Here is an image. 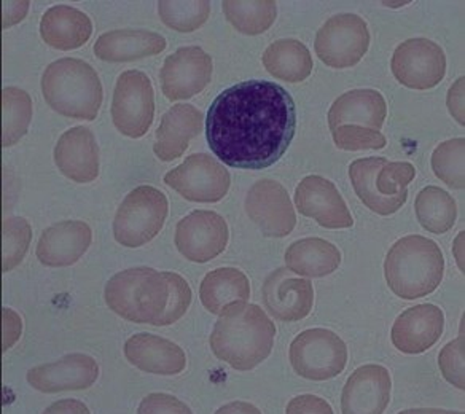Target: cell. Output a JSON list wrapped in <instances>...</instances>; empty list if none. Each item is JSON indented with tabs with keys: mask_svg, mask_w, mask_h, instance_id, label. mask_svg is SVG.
I'll return each instance as SVG.
<instances>
[{
	"mask_svg": "<svg viewBox=\"0 0 465 414\" xmlns=\"http://www.w3.org/2000/svg\"><path fill=\"white\" fill-rule=\"evenodd\" d=\"M295 130L297 109L291 93L268 80L232 84L207 111V143L232 168H270L291 147Z\"/></svg>",
	"mask_w": 465,
	"mask_h": 414,
	"instance_id": "obj_1",
	"label": "cell"
},
{
	"mask_svg": "<svg viewBox=\"0 0 465 414\" xmlns=\"http://www.w3.org/2000/svg\"><path fill=\"white\" fill-rule=\"evenodd\" d=\"M276 325L259 304L226 306L209 338L213 356L238 371H251L272 356Z\"/></svg>",
	"mask_w": 465,
	"mask_h": 414,
	"instance_id": "obj_2",
	"label": "cell"
},
{
	"mask_svg": "<svg viewBox=\"0 0 465 414\" xmlns=\"http://www.w3.org/2000/svg\"><path fill=\"white\" fill-rule=\"evenodd\" d=\"M445 274V257L435 241L411 234L389 249L384 278L394 295L418 300L439 289Z\"/></svg>",
	"mask_w": 465,
	"mask_h": 414,
	"instance_id": "obj_3",
	"label": "cell"
},
{
	"mask_svg": "<svg viewBox=\"0 0 465 414\" xmlns=\"http://www.w3.org/2000/svg\"><path fill=\"white\" fill-rule=\"evenodd\" d=\"M42 93L53 111L86 122L96 120L104 96L97 72L75 58H61L46 67Z\"/></svg>",
	"mask_w": 465,
	"mask_h": 414,
	"instance_id": "obj_4",
	"label": "cell"
},
{
	"mask_svg": "<svg viewBox=\"0 0 465 414\" xmlns=\"http://www.w3.org/2000/svg\"><path fill=\"white\" fill-rule=\"evenodd\" d=\"M164 272L136 266L116 272L105 284L104 300L116 316L134 324H155L168 306Z\"/></svg>",
	"mask_w": 465,
	"mask_h": 414,
	"instance_id": "obj_5",
	"label": "cell"
},
{
	"mask_svg": "<svg viewBox=\"0 0 465 414\" xmlns=\"http://www.w3.org/2000/svg\"><path fill=\"white\" fill-rule=\"evenodd\" d=\"M169 212L166 194L141 185L126 194L114 219V238L120 246L137 249L155 240Z\"/></svg>",
	"mask_w": 465,
	"mask_h": 414,
	"instance_id": "obj_6",
	"label": "cell"
},
{
	"mask_svg": "<svg viewBox=\"0 0 465 414\" xmlns=\"http://www.w3.org/2000/svg\"><path fill=\"white\" fill-rule=\"evenodd\" d=\"M348 359V346L329 329L302 331L289 348L292 369L308 381H329L341 375Z\"/></svg>",
	"mask_w": 465,
	"mask_h": 414,
	"instance_id": "obj_7",
	"label": "cell"
},
{
	"mask_svg": "<svg viewBox=\"0 0 465 414\" xmlns=\"http://www.w3.org/2000/svg\"><path fill=\"white\" fill-rule=\"evenodd\" d=\"M110 112L124 136H145L155 117V93L149 75L141 71L124 72L116 82Z\"/></svg>",
	"mask_w": 465,
	"mask_h": 414,
	"instance_id": "obj_8",
	"label": "cell"
},
{
	"mask_svg": "<svg viewBox=\"0 0 465 414\" xmlns=\"http://www.w3.org/2000/svg\"><path fill=\"white\" fill-rule=\"evenodd\" d=\"M370 31L359 15L340 14L331 16L316 35L314 50L323 64L346 69L359 64L369 52Z\"/></svg>",
	"mask_w": 465,
	"mask_h": 414,
	"instance_id": "obj_9",
	"label": "cell"
},
{
	"mask_svg": "<svg viewBox=\"0 0 465 414\" xmlns=\"http://www.w3.org/2000/svg\"><path fill=\"white\" fill-rule=\"evenodd\" d=\"M164 183L187 201L219 202L228 193L232 177L219 160L206 153H193L164 175Z\"/></svg>",
	"mask_w": 465,
	"mask_h": 414,
	"instance_id": "obj_10",
	"label": "cell"
},
{
	"mask_svg": "<svg viewBox=\"0 0 465 414\" xmlns=\"http://www.w3.org/2000/svg\"><path fill=\"white\" fill-rule=\"evenodd\" d=\"M391 69L403 86L411 90H430L445 77V52L432 40H405L395 48Z\"/></svg>",
	"mask_w": 465,
	"mask_h": 414,
	"instance_id": "obj_11",
	"label": "cell"
},
{
	"mask_svg": "<svg viewBox=\"0 0 465 414\" xmlns=\"http://www.w3.org/2000/svg\"><path fill=\"white\" fill-rule=\"evenodd\" d=\"M230 230L225 219L213 211H194L175 227L174 242L182 257L207 263L225 252Z\"/></svg>",
	"mask_w": 465,
	"mask_h": 414,
	"instance_id": "obj_12",
	"label": "cell"
},
{
	"mask_svg": "<svg viewBox=\"0 0 465 414\" xmlns=\"http://www.w3.org/2000/svg\"><path fill=\"white\" fill-rule=\"evenodd\" d=\"M246 212L266 238H285L297 225L289 192L272 179H262L249 188Z\"/></svg>",
	"mask_w": 465,
	"mask_h": 414,
	"instance_id": "obj_13",
	"label": "cell"
},
{
	"mask_svg": "<svg viewBox=\"0 0 465 414\" xmlns=\"http://www.w3.org/2000/svg\"><path fill=\"white\" fill-rule=\"evenodd\" d=\"M262 301L272 318L281 322H298L308 318L314 306V287L311 279L281 266L270 272L262 285Z\"/></svg>",
	"mask_w": 465,
	"mask_h": 414,
	"instance_id": "obj_14",
	"label": "cell"
},
{
	"mask_svg": "<svg viewBox=\"0 0 465 414\" xmlns=\"http://www.w3.org/2000/svg\"><path fill=\"white\" fill-rule=\"evenodd\" d=\"M213 58L201 46H182L166 58L160 71L163 94L169 101L196 96L211 84Z\"/></svg>",
	"mask_w": 465,
	"mask_h": 414,
	"instance_id": "obj_15",
	"label": "cell"
},
{
	"mask_svg": "<svg viewBox=\"0 0 465 414\" xmlns=\"http://www.w3.org/2000/svg\"><path fill=\"white\" fill-rule=\"evenodd\" d=\"M295 206L300 214L310 217L323 228H352L354 219L349 212L335 183L321 175H308L295 190Z\"/></svg>",
	"mask_w": 465,
	"mask_h": 414,
	"instance_id": "obj_16",
	"label": "cell"
},
{
	"mask_svg": "<svg viewBox=\"0 0 465 414\" xmlns=\"http://www.w3.org/2000/svg\"><path fill=\"white\" fill-rule=\"evenodd\" d=\"M99 378L96 359L88 354L72 352L56 362L37 365L27 371L31 388L42 394H59L72 390H86Z\"/></svg>",
	"mask_w": 465,
	"mask_h": 414,
	"instance_id": "obj_17",
	"label": "cell"
},
{
	"mask_svg": "<svg viewBox=\"0 0 465 414\" xmlns=\"http://www.w3.org/2000/svg\"><path fill=\"white\" fill-rule=\"evenodd\" d=\"M445 330V314L437 304H416L395 319L391 340L397 350L407 356L424 354L439 343Z\"/></svg>",
	"mask_w": 465,
	"mask_h": 414,
	"instance_id": "obj_18",
	"label": "cell"
},
{
	"mask_svg": "<svg viewBox=\"0 0 465 414\" xmlns=\"http://www.w3.org/2000/svg\"><path fill=\"white\" fill-rule=\"evenodd\" d=\"M392 378L386 367L367 363L352 371L341 392L342 414H384L391 403Z\"/></svg>",
	"mask_w": 465,
	"mask_h": 414,
	"instance_id": "obj_19",
	"label": "cell"
},
{
	"mask_svg": "<svg viewBox=\"0 0 465 414\" xmlns=\"http://www.w3.org/2000/svg\"><path fill=\"white\" fill-rule=\"evenodd\" d=\"M124 352L133 367L150 375H181L187 369L185 350L174 341L153 333L133 335L124 343Z\"/></svg>",
	"mask_w": 465,
	"mask_h": 414,
	"instance_id": "obj_20",
	"label": "cell"
},
{
	"mask_svg": "<svg viewBox=\"0 0 465 414\" xmlns=\"http://www.w3.org/2000/svg\"><path fill=\"white\" fill-rule=\"evenodd\" d=\"M93 232L82 221H67L46 228L40 236L35 255L42 265L64 268L77 263L90 249Z\"/></svg>",
	"mask_w": 465,
	"mask_h": 414,
	"instance_id": "obj_21",
	"label": "cell"
},
{
	"mask_svg": "<svg viewBox=\"0 0 465 414\" xmlns=\"http://www.w3.org/2000/svg\"><path fill=\"white\" fill-rule=\"evenodd\" d=\"M54 163L71 181L88 183L99 175V147L94 134L84 126H75L59 137Z\"/></svg>",
	"mask_w": 465,
	"mask_h": 414,
	"instance_id": "obj_22",
	"label": "cell"
},
{
	"mask_svg": "<svg viewBox=\"0 0 465 414\" xmlns=\"http://www.w3.org/2000/svg\"><path fill=\"white\" fill-rule=\"evenodd\" d=\"M204 115L194 105L179 104L169 109L156 130L155 155L162 162L181 158L188 149V143L201 134Z\"/></svg>",
	"mask_w": 465,
	"mask_h": 414,
	"instance_id": "obj_23",
	"label": "cell"
},
{
	"mask_svg": "<svg viewBox=\"0 0 465 414\" xmlns=\"http://www.w3.org/2000/svg\"><path fill=\"white\" fill-rule=\"evenodd\" d=\"M388 115V104L380 91L351 90L331 104L329 111V126L333 131L338 126H362L380 131Z\"/></svg>",
	"mask_w": 465,
	"mask_h": 414,
	"instance_id": "obj_24",
	"label": "cell"
},
{
	"mask_svg": "<svg viewBox=\"0 0 465 414\" xmlns=\"http://www.w3.org/2000/svg\"><path fill=\"white\" fill-rule=\"evenodd\" d=\"M166 48V39L160 34L139 29L110 31L96 40L94 54L107 63H130L160 54Z\"/></svg>",
	"mask_w": 465,
	"mask_h": 414,
	"instance_id": "obj_25",
	"label": "cell"
},
{
	"mask_svg": "<svg viewBox=\"0 0 465 414\" xmlns=\"http://www.w3.org/2000/svg\"><path fill=\"white\" fill-rule=\"evenodd\" d=\"M93 23L88 15L69 5L48 8L40 21V35L46 45L61 52L77 50L90 40Z\"/></svg>",
	"mask_w": 465,
	"mask_h": 414,
	"instance_id": "obj_26",
	"label": "cell"
},
{
	"mask_svg": "<svg viewBox=\"0 0 465 414\" xmlns=\"http://www.w3.org/2000/svg\"><path fill=\"white\" fill-rule=\"evenodd\" d=\"M284 259L285 268L306 279L325 278L341 265L340 249L321 238H304L292 242Z\"/></svg>",
	"mask_w": 465,
	"mask_h": 414,
	"instance_id": "obj_27",
	"label": "cell"
},
{
	"mask_svg": "<svg viewBox=\"0 0 465 414\" xmlns=\"http://www.w3.org/2000/svg\"><path fill=\"white\" fill-rule=\"evenodd\" d=\"M249 298L251 281L238 268H217L201 281V303L213 316H220L230 304L247 303Z\"/></svg>",
	"mask_w": 465,
	"mask_h": 414,
	"instance_id": "obj_28",
	"label": "cell"
},
{
	"mask_svg": "<svg viewBox=\"0 0 465 414\" xmlns=\"http://www.w3.org/2000/svg\"><path fill=\"white\" fill-rule=\"evenodd\" d=\"M262 61L272 77L289 84H300L312 72L310 50L300 40H276L266 48Z\"/></svg>",
	"mask_w": 465,
	"mask_h": 414,
	"instance_id": "obj_29",
	"label": "cell"
},
{
	"mask_svg": "<svg viewBox=\"0 0 465 414\" xmlns=\"http://www.w3.org/2000/svg\"><path fill=\"white\" fill-rule=\"evenodd\" d=\"M414 211L420 227L433 234L450 232L458 219L456 201L440 187L422 188L414 201Z\"/></svg>",
	"mask_w": 465,
	"mask_h": 414,
	"instance_id": "obj_30",
	"label": "cell"
},
{
	"mask_svg": "<svg viewBox=\"0 0 465 414\" xmlns=\"http://www.w3.org/2000/svg\"><path fill=\"white\" fill-rule=\"evenodd\" d=\"M384 163L386 158L381 156L356 160L349 166V179L352 182L357 196L370 211L378 215H392L403 206V202L384 198L376 192L375 187L376 174Z\"/></svg>",
	"mask_w": 465,
	"mask_h": 414,
	"instance_id": "obj_31",
	"label": "cell"
},
{
	"mask_svg": "<svg viewBox=\"0 0 465 414\" xmlns=\"http://www.w3.org/2000/svg\"><path fill=\"white\" fill-rule=\"evenodd\" d=\"M226 20L238 33L244 35H259L274 25L278 16V5L272 0L236 2L226 0L222 4Z\"/></svg>",
	"mask_w": 465,
	"mask_h": 414,
	"instance_id": "obj_32",
	"label": "cell"
},
{
	"mask_svg": "<svg viewBox=\"0 0 465 414\" xmlns=\"http://www.w3.org/2000/svg\"><path fill=\"white\" fill-rule=\"evenodd\" d=\"M33 120V99L15 86L2 90V147L7 149L26 134Z\"/></svg>",
	"mask_w": 465,
	"mask_h": 414,
	"instance_id": "obj_33",
	"label": "cell"
},
{
	"mask_svg": "<svg viewBox=\"0 0 465 414\" xmlns=\"http://www.w3.org/2000/svg\"><path fill=\"white\" fill-rule=\"evenodd\" d=\"M158 15L163 23L177 33H193L206 23L211 15V2H158Z\"/></svg>",
	"mask_w": 465,
	"mask_h": 414,
	"instance_id": "obj_34",
	"label": "cell"
},
{
	"mask_svg": "<svg viewBox=\"0 0 465 414\" xmlns=\"http://www.w3.org/2000/svg\"><path fill=\"white\" fill-rule=\"evenodd\" d=\"M464 155V137L440 143L432 153L433 174L454 190H462L465 185Z\"/></svg>",
	"mask_w": 465,
	"mask_h": 414,
	"instance_id": "obj_35",
	"label": "cell"
},
{
	"mask_svg": "<svg viewBox=\"0 0 465 414\" xmlns=\"http://www.w3.org/2000/svg\"><path fill=\"white\" fill-rule=\"evenodd\" d=\"M33 241L31 223L23 217H8L2 222V272L21 265Z\"/></svg>",
	"mask_w": 465,
	"mask_h": 414,
	"instance_id": "obj_36",
	"label": "cell"
},
{
	"mask_svg": "<svg viewBox=\"0 0 465 414\" xmlns=\"http://www.w3.org/2000/svg\"><path fill=\"white\" fill-rule=\"evenodd\" d=\"M416 177V168L411 163L388 162L382 164L375 179L376 192L389 200L407 202L408 185Z\"/></svg>",
	"mask_w": 465,
	"mask_h": 414,
	"instance_id": "obj_37",
	"label": "cell"
},
{
	"mask_svg": "<svg viewBox=\"0 0 465 414\" xmlns=\"http://www.w3.org/2000/svg\"><path fill=\"white\" fill-rule=\"evenodd\" d=\"M164 272V278L168 281L169 297L168 306L162 314V318L156 320L153 327H166L181 320L192 304V289L185 278L173 271Z\"/></svg>",
	"mask_w": 465,
	"mask_h": 414,
	"instance_id": "obj_38",
	"label": "cell"
},
{
	"mask_svg": "<svg viewBox=\"0 0 465 414\" xmlns=\"http://www.w3.org/2000/svg\"><path fill=\"white\" fill-rule=\"evenodd\" d=\"M333 143L340 150L359 152V150H380L386 147V137L380 131L362 128V126H338L331 131Z\"/></svg>",
	"mask_w": 465,
	"mask_h": 414,
	"instance_id": "obj_39",
	"label": "cell"
},
{
	"mask_svg": "<svg viewBox=\"0 0 465 414\" xmlns=\"http://www.w3.org/2000/svg\"><path fill=\"white\" fill-rule=\"evenodd\" d=\"M465 344L464 333L445 344L439 354V369L446 382L465 390Z\"/></svg>",
	"mask_w": 465,
	"mask_h": 414,
	"instance_id": "obj_40",
	"label": "cell"
},
{
	"mask_svg": "<svg viewBox=\"0 0 465 414\" xmlns=\"http://www.w3.org/2000/svg\"><path fill=\"white\" fill-rule=\"evenodd\" d=\"M137 414H193V411L174 395L153 392L143 397L137 407Z\"/></svg>",
	"mask_w": 465,
	"mask_h": 414,
	"instance_id": "obj_41",
	"label": "cell"
},
{
	"mask_svg": "<svg viewBox=\"0 0 465 414\" xmlns=\"http://www.w3.org/2000/svg\"><path fill=\"white\" fill-rule=\"evenodd\" d=\"M285 414H335L329 401L312 394L293 397L285 408Z\"/></svg>",
	"mask_w": 465,
	"mask_h": 414,
	"instance_id": "obj_42",
	"label": "cell"
},
{
	"mask_svg": "<svg viewBox=\"0 0 465 414\" xmlns=\"http://www.w3.org/2000/svg\"><path fill=\"white\" fill-rule=\"evenodd\" d=\"M23 333V320L18 312L10 308H2V350L7 352L18 343Z\"/></svg>",
	"mask_w": 465,
	"mask_h": 414,
	"instance_id": "obj_43",
	"label": "cell"
},
{
	"mask_svg": "<svg viewBox=\"0 0 465 414\" xmlns=\"http://www.w3.org/2000/svg\"><path fill=\"white\" fill-rule=\"evenodd\" d=\"M464 86L465 78L459 77L454 84H452L450 91H448V97H446V104H448V111L451 113L454 120L458 122L460 126L465 124L464 115Z\"/></svg>",
	"mask_w": 465,
	"mask_h": 414,
	"instance_id": "obj_44",
	"label": "cell"
},
{
	"mask_svg": "<svg viewBox=\"0 0 465 414\" xmlns=\"http://www.w3.org/2000/svg\"><path fill=\"white\" fill-rule=\"evenodd\" d=\"M29 2H2V27L14 26L26 16Z\"/></svg>",
	"mask_w": 465,
	"mask_h": 414,
	"instance_id": "obj_45",
	"label": "cell"
},
{
	"mask_svg": "<svg viewBox=\"0 0 465 414\" xmlns=\"http://www.w3.org/2000/svg\"><path fill=\"white\" fill-rule=\"evenodd\" d=\"M42 414H91V411L84 401L64 399L52 403Z\"/></svg>",
	"mask_w": 465,
	"mask_h": 414,
	"instance_id": "obj_46",
	"label": "cell"
},
{
	"mask_svg": "<svg viewBox=\"0 0 465 414\" xmlns=\"http://www.w3.org/2000/svg\"><path fill=\"white\" fill-rule=\"evenodd\" d=\"M213 414H263L259 408L249 401H230L223 407H220Z\"/></svg>",
	"mask_w": 465,
	"mask_h": 414,
	"instance_id": "obj_47",
	"label": "cell"
},
{
	"mask_svg": "<svg viewBox=\"0 0 465 414\" xmlns=\"http://www.w3.org/2000/svg\"><path fill=\"white\" fill-rule=\"evenodd\" d=\"M464 238L465 233L464 230L458 233L456 236V240H454V244H452V255H454V259H456V265H458L459 271L464 274L465 265H464Z\"/></svg>",
	"mask_w": 465,
	"mask_h": 414,
	"instance_id": "obj_48",
	"label": "cell"
},
{
	"mask_svg": "<svg viewBox=\"0 0 465 414\" xmlns=\"http://www.w3.org/2000/svg\"><path fill=\"white\" fill-rule=\"evenodd\" d=\"M397 414H464V411L445 409V408H408Z\"/></svg>",
	"mask_w": 465,
	"mask_h": 414,
	"instance_id": "obj_49",
	"label": "cell"
}]
</instances>
